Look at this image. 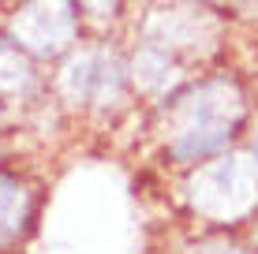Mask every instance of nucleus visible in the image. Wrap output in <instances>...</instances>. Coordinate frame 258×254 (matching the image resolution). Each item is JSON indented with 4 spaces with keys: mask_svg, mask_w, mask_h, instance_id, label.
<instances>
[{
    "mask_svg": "<svg viewBox=\"0 0 258 254\" xmlns=\"http://www.w3.org/2000/svg\"><path fill=\"white\" fill-rule=\"evenodd\" d=\"M15 34L23 45H30L41 56H52L71 41L75 34V15L68 0H34L30 8L15 19Z\"/></svg>",
    "mask_w": 258,
    "mask_h": 254,
    "instance_id": "f257e3e1",
    "label": "nucleus"
},
{
    "mask_svg": "<svg viewBox=\"0 0 258 254\" xmlns=\"http://www.w3.org/2000/svg\"><path fill=\"white\" fill-rule=\"evenodd\" d=\"M232 138V120H228V109H210V105H202L199 120L180 131V138L172 142V153L176 161H199V157H210L213 150H221V146Z\"/></svg>",
    "mask_w": 258,
    "mask_h": 254,
    "instance_id": "f03ea898",
    "label": "nucleus"
},
{
    "mask_svg": "<svg viewBox=\"0 0 258 254\" xmlns=\"http://www.w3.org/2000/svg\"><path fill=\"white\" fill-rule=\"evenodd\" d=\"M68 82L75 90V98L83 101H109L120 98V67L112 56L105 52H90V56H79L68 67Z\"/></svg>",
    "mask_w": 258,
    "mask_h": 254,
    "instance_id": "7ed1b4c3",
    "label": "nucleus"
},
{
    "mask_svg": "<svg viewBox=\"0 0 258 254\" xmlns=\"http://www.w3.org/2000/svg\"><path fill=\"white\" fill-rule=\"evenodd\" d=\"M19 209H23V191L12 180H0V239L15 232L19 224Z\"/></svg>",
    "mask_w": 258,
    "mask_h": 254,
    "instance_id": "20e7f679",
    "label": "nucleus"
},
{
    "mask_svg": "<svg viewBox=\"0 0 258 254\" xmlns=\"http://www.w3.org/2000/svg\"><path fill=\"white\" fill-rule=\"evenodd\" d=\"M30 82V67L23 64V56L15 49H8L4 41H0V86H8V90H19V86Z\"/></svg>",
    "mask_w": 258,
    "mask_h": 254,
    "instance_id": "39448f33",
    "label": "nucleus"
},
{
    "mask_svg": "<svg viewBox=\"0 0 258 254\" xmlns=\"http://www.w3.org/2000/svg\"><path fill=\"white\" fill-rule=\"evenodd\" d=\"M254 150H258V142H254Z\"/></svg>",
    "mask_w": 258,
    "mask_h": 254,
    "instance_id": "423d86ee",
    "label": "nucleus"
}]
</instances>
